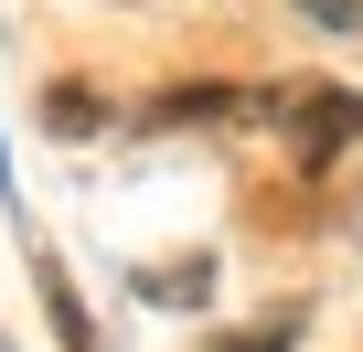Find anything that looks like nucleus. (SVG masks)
Returning a JSON list of instances; mask_svg holds the SVG:
<instances>
[{
    "instance_id": "obj_1",
    "label": "nucleus",
    "mask_w": 363,
    "mask_h": 352,
    "mask_svg": "<svg viewBox=\"0 0 363 352\" xmlns=\"http://www.w3.org/2000/svg\"><path fill=\"white\" fill-rule=\"evenodd\" d=\"M363 139V96L352 86H310L299 107H289V149H299V171H320L331 149H352Z\"/></svg>"
},
{
    "instance_id": "obj_2",
    "label": "nucleus",
    "mask_w": 363,
    "mask_h": 352,
    "mask_svg": "<svg viewBox=\"0 0 363 352\" xmlns=\"http://www.w3.org/2000/svg\"><path fill=\"white\" fill-rule=\"evenodd\" d=\"M225 107H235L225 86H182V96H160V118H182V128H193V118H225Z\"/></svg>"
},
{
    "instance_id": "obj_3",
    "label": "nucleus",
    "mask_w": 363,
    "mask_h": 352,
    "mask_svg": "<svg viewBox=\"0 0 363 352\" xmlns=\"http://www.w3.org/2000/svg\"><path fill=\"white\" fill-rule=\"evenodd\" d=\"M54 128L86 139V128H96V96H86V86H54Z\"/></svg>"
},
{
    "instance_id": "obj_4",
    "label": "nucleus",
    "mask_w": 363,
    "mask_h": 352,
    "mask_svg": "<svg viewBox=\"0 0 363 352\" xmlns=\"http://www.w3.org/2000/svg\"><path fill=\"white\" fill-rule=\"evenodd\" d=\"M299 11H310L320 33H363V0H299Z\"/></svg>"
},
{
    "instance_id": "obj_5",
    "label": "nucleus",
    "mask_w": 363,
    "mask_h": 352,
    "mask_svg": "<svg viewBox=\"0 0 363 352\" xmlns=\"http://www.w3.org/2000/svg\"><path fill=\"white\" fill-rule=\"evenodd\" d=\"M289 331H299V320H257V331H235L225 352H289Z\"/></svg>"
}]
</instances>
